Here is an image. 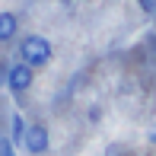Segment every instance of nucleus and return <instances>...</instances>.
<instances>
[{
    "label": "nucleus",
    "instance_id": "6",
    "mask_svg": "<svg viewBox=\"0 0 156 156\" xmlns=\"http://www.w3.org/2000/svg\"><path fill=\"white\" fill-rule=\"evenodd\" d=\"M137 6L144 13H156V0H137Z\"/></svg>",
    "mask_w": 156,
    "mask_h": 156
},
{
    "label": "nucleus",
    "instance_id": "3",
    "mask_svg": "<svg viewBox=\"0 0 156 156\" xmlns=\"http://www.w3.org/2000/svg\"><path fill=\"white\" fill-rule=\"evenodd\" d=\"M32 80H35V70L29 67V64H23V61H16L10 70H6V86H10V93H26V89L32 86Z\"/></svg>",
    "mask_w": 156,
    "mask_h": 156
},
{
    "label": "nucleus",
    "instance_id": "7",
    "mask_svg": "<svg viewBox=\"0 0 156 156\" xmlns=\"http://www.w3.org/2000/svg\"><path fill=\"white\" fill-rule=\"evenodd\" d=\"M0 156H16V153H13V144H10V140H0Z\"/></svg>",
    "mask_w": 156,
    "mask_h": 156
},
{
    "label": "nucleus",
    "instance_id": "5",
    "mask_svg": "<svg viewBox=\"0 0 156 156\" xmlns=\"http://www.w3.org/2000/svg\"><path fill=\"white\" fill-rule=\"evenodd\" d=\"M23 131H26V121H23V115H13V137H10V144H23Z\"/></svg>",
    "mask_w": 156,
    "mask_h": 156
},
{
    "label": "nucleus",
    "instance_id": "1",
    "mask_svg": "<svg viewBox=\"0 0 156 156\" xmlns=\"http://www.w3.org/2000/svg\"><path fill=\"white\" fill-rule=\"evenodd\" d=\"M51 54H54V48H51V41H48L45 35H26V38L19 41V61L29 64L32 70L45 67V64L51 61Z\"/></svg>",
    "mask_w": 156,
    "mask_h": 156
},
{
    "label": "nucleus",
    "instance_id": "2",
    "mask_svg": "<svg viewBox=\"0 0 156 156\" xmlns=\"http://www.w3.org/2000/svg\"><path fill=\"white\" fill-rule=\"evenodd\" d=\"M23 147L26 153H32V156H41V153H48V147H51V134H48V127L45 124H26V131H23Z\"/></svg>",
    "mask_w": 156,
    "mask_h": 156
},
{
    "label": "nucleus",
    "instance_id": "4",
    "mask_svg": "<svg viewBox=\"0 0 156 156\" xmlns=\"http://www.w3.org/2000/svg\"><path fill=\"white\" fill-rule=\"evenodd\" d=\"M16 32H19V16L10 13V10H0V45H3V41H13Z\"/></svg>",
    "mask_w": 156,
    "mask_h": 156
}]
</instances>
